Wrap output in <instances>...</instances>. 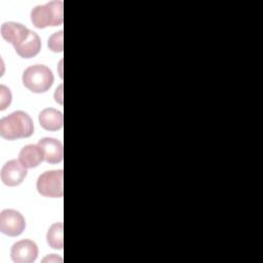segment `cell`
Instances as JSON below:
<instances>
[{
	"label": "cell",
	"instance_id": "cell-1",
	"mask_svg": "<svg viewBox=\"0 0 263 263\" xmlns=\"http://www.w3.org/2000/svg\"><path fill=\"white\" fill-rule=\"evenodd\" d=\"M34 133L30 115L24 111H14L0 119V136L8 141L29 138Z\"/></svg>",
	"mask_w": 263,
	"mask_h": 263
},
{
	"label": "cell",
	"instance_id": "cell-2",
	"mask_svg": "<svg viewBox=\"0 0 263 263\" xmlns=\"http://www.w3.org/2000/svg\"><path fill=\"white\" fill-rule=\"evenodd\" d=\"M63 21V1L61 0L37 5L31 11V22L38 29L60 26Z\"/></svg>",
	"mask_w": 263,
	"mask_h": 263
},
{
	"label": "cell",
	"instance_id": "cell-3",
	"mask_svg": "<svg viewBox=\"0 0 263 263\" xmlns=\"http://www.w3.org/2000/svg\"><path fill=\"white\" fill-rule=\"evenodd\" d=\"M22 80L25 87L30 91L42 93L51 87L54 77L48 67L44 65H33L24 71Z\"/></svg>",
	"mask_w": 263,
	"mask_h": 263
},
{
	"label": "cell",
	"instance_id": "cell-4",
	"mask_svg": "<svg viewBox=\"0 0 263 263\" xmlns=\"http://www.w3.org/2000/svg\"><path fill=\"white\" fill-rule=\"evenodd\" d=\"M64 172L63 170L47 171L41 174L36 183L37 191L45 197L60 198L64 195Z\"/></svg>",
	"mask_w": 263,
	"mask_h": 263
},
{
	"label": "cell",
	"instance_id": "cell-5",
	"mask_svg": "<svg viewBox=\"0 0 263 263\" xmlns=\"http://www.w3.org/2000/svg\"><path fill=\"white\" fill-rule=\"evenodd\" d=\"M26 227L25 218L15 210H3L0 214V231L8 236H17Z\"/></svg>",
	"mask_w": 263,
	"mask_h": 263
},
{
	"label": "cell",
	"instance_id": "cell-6",
	"mask_svg": "<svg viewBox=\"0 0 263 263\" xmlns=\"http://www.w3.org/2000/svg\"><path fill=\"white\" fill-rule=\"evenodd\" d=\"M38 256V247L31 239H22L12 245L10 257L14 263H33Z\"/></svg>",
	"mask_w": 263,
	"mask_h": 263
},
{
	"label": "cell",
	"instance_id": "cell-7",
	"mask_svg": "<svg viewBox=\"0 0 263 263\" xmlns=\"http://www.w3.org/2000/svg\"><path fill=\"white\" fill-rule=\"evenodd\" d=\"M27 177V168L20 160L12 159L7 161L1 168V181L9 187L20 185Z\"/></svg>",
	"mask_w": 263,
	"mask_h": 263
},
{
	"label": "cell",
	"instance_id": "cell-8",
	"mask_svg": "<svg viewBox=\"0 0 263 263\" xmlns=\"http://www.w3.org/2000/svg\"><path fill=\"white\" fill-rule=\"evenodd\" d=\"M30 32L31 30L27 27L15 22H6L1 26L2 38L8 43H11L14 46V49L28 38Z\"/></svg>",
	"mask_w": 263,
	"mask_h": 263
},
{
	"label": "cell",
	"instance_id": "cell-9",
	"mask_svg": "<svg viewBox=\"0 0 263 263\" xmlns=\"http://www.w3.org/2000/svg\"><path fill=\"white\" fill-rule=\"evenodd\" d=\"M39 148L42 151L44 160L48 163H59L64 158V149L61 141L54 138H43L39 140Z\"/></svg>",
	"mask_w": 263,
	"mask_h": 263
},
{
	"label": "cell",
	"instance_id": "cell-10",
	"mask_svg": "<svg viewBox=\"0 0 263 263\" xmlns=\"http://www.w3.org/2000/svg\"><path fill=\"white\" fill-rule=\"evenodd\" d=\"M40 125L49 132H55L63 127L64 116L63 113L54 108L43 109L38 116Z\"/></svg>",
	"mask_w": 263,
	"mask_h": 263
},
{
	"label": "cell",
	"instance_id": "cell-11",
	"mask_svg": "<svg viewBox=\"0 0 263 263\" xmlns=\"http://www.w3.org/2000/svg\"><path fill=\"white\" fill-rule=\"evenodd\" d=\"M18 160L26 168H33L38 166L44 160V157L38 145L30 144L22 148L18 154Z\"/></svg>",
	"mask_w": 263,
	"mask_h": 263
},
{
	"label": "cell",
	"instance_id": "cell-12",
	"mask_svg": "<svg viewBox=\"0 0 263 263\" xmlns=\"http://www.w3.org/2000/svg\"><path fill=\"white\" fill-rule=\"evenodd\" d=\"M41 49V40L37 33L31 31L28 38L15 48L16 53L23 59H30L39 53Z\"/></svg>",
	"mask_w": 263,
	"mask_h": 263
},
{
	"label": "cell",
	"instance_id": "cell-13",
	"mask_svg": "<svg viewBox=\"0 0 263 263\" xmlns=\"http://www.w3.org/2000/svg\"><path fill=\"white\" fill-rule=\"evenodd\" d=\"M63 230L64 225L62 222H58L52 224L46 234V240L50 248L55 250H62L64 247V239H63Z\"/></svg>",
	"mask_w": 263,
	"mask_h": 263
},
{
	"label": "cell",
	"instance_id": "cell-14",
	"mask_svg": "<svg viewBox=\"0 0 263 263\" xmlns=\"http://www.w3.org/2000/svg\"><path fill=\"white\" fill-rule=\"evenodd\" d=\"M48 47L50 50L54 52H62L63 51V30L55 32L52 34L48 39Z\"/></svg>",
	"mask_w": 263,
	"mask_h": 263
},
{
	"label": "cell",
	"instance_id": "cell-15",
	"mask_svg": "<svg viewBox=\"0 0 263 263\" xmlns=\"http://www.w3.org/2000/svg\"><path fill=\"white\" fill-rule=\"evenodd\" d=\"M0 110L3 111L5 110L11 103V92L10 89L8 87H6L5 85L1 84L0 85Z\"/></svg>",
	"mask_w": 263,
	"mask_h": 263
},
{
	"label": "cell",
	"instance_id": "cell-16",
	"mask_svg": "<svg viewBox=\"0 0 263 263\" xmlns=\"http://www.w3.org/2000/svg\"><path fill=\"white\" fill-rule=\"evenodd\" d=\"M46 261H49V262H58V261H60V262H62V258H59L57 255L51 254V255H49V256H47L46 258L43 259V262H46Z\"/></svg>",
	"mask_w": 263,
	"mask_h": 263
}]
</instances>
